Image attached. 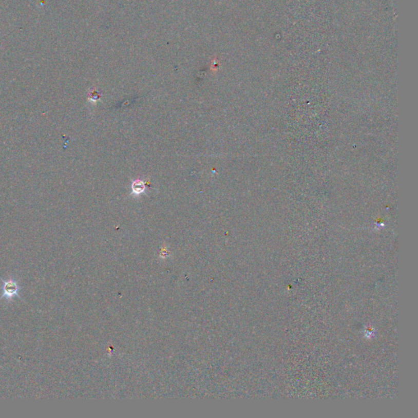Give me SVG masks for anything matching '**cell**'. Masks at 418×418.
Returning <instances> with one entry per match:
<instances>
[{
	"instance_id": "obj_2",
	"label": "cell",
	"mask_w": 418,
	"mask_h": 418,
	"mask_svg": "<svg viewBox=\"0 0 418 418\" xmlns=\"http://www.w3.org/2000/svg\"><path fill=\"white\" fill-rule=\"evenodd\" d=\"M131 189H132V193L134 195H140L145 191V184L143 181H140V180L134 181Z\"/></svg>"
},
{
	"instance_id": "obj_1",
	"label": "cell",
	"mask_w": 418,
	"mask_h": 418,
	"mask_svg": "<svg viewBox=\"0 0 418 418\" xmlns=\"http://www.w3.org/2000/svg\"><path fill=\"white\" fill-rule=\"evenodd\" d=\"M3 280V294L0 297V300L3 298L6 299V301H11L12 298L15 297H21L19 292H20L22 288H20L18 284L17 281L13 279H7V280Z\"/></svg>"
}]
</instances>
